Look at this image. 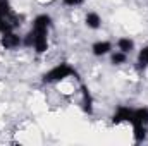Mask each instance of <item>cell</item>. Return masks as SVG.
I'll return each instance as SVG.
<instances>
[{"mask_svg": "<svg viewBox=\"0 0 148 146\" xmlns=\"http://www.w3.org/2000/svg\"><path fill=\"white\" fill-rule=\"evenodd\" d=\"M74 74V69L73 67H69L67 64H60V65H57V67H53L50 72L45 74V81L47 83H52V81H60V79H64V77H67V76H71Z\"/></svg>", "mask_w": 148, "mask_h": 146, "instance_id": "6da1fadb", "label": "cell"}, {"mask_svg": "<svg viewBox=\"0 0 148 146\" xmlns=\"http://www.w3.org/2000/svg\"><path fill=\"white\" fill-rule=\"evenodd\" d=\"M35 48H36L38 53H43L48 46V41H47V29L43 28H35Z\"/></svg>", "mask_w": 148, "mask_h": 146, "instance_id": "7a4b0ae2", "label": "cell"}, {"mask_svg": "<svg viewBox=\"0 0 148 146\" xmlns=\"http://www.w3.org/2000/svg\"><path fill=\"white\" fill-rule=\"evenodd\" d=\"M131 124L133 126H147L148 124V110L147 108L134 110L133 117H131Z\"/></svg>", "mask_w": 148, "mask_h": 146, "instance_id": "3957f363", "label": "cell"}, {"mask_svg": "<svg viewBox=\"0 0 148 146\" xmlns=\"http://www.w3.org/2000/svg\"><path fill=\"white\" fill-rule=\"evenodd\" d=\"M133 112H134V110H129V108H124V107H122V108L117 110V113L114 115L112 122H114V124H121V122H131Z\"/></svg>", "mask_w": 148, "mask_h": 146, "instance_id": "277c9868", "label": "cell"}, {"mask_svg": "<svg viewBox=\"0 0 148 146\" xmlns=\"http://www.w3.org/2000/svg\"><path fill=\"white\" fill-rule=\"evenodd\" d=\"M19 43H21L19 36H16L12 31H10V33H3V36H2V46H5V48H14V46H17Z\"/></svg>", "mask_w": 148, "mask_h": 146, "instance_id": "5b68a950", "label": "cell"}, {"mask_svg": "<svg viewBox=\"0 0 148 146\" xmlns=\"http://www.w3.org/2000/svg\"><path fill=\"white\" fill-rule=\"evenodd\" d=\"M110 48L112 46H110L109 41H98V43L93 45V53H95V55H105Z\"/></svg>", "mask_w": 148, "mask_h": 146, "instance_id": "8992f818", "label": "cell"}, {"mask_svg": "<svg viewBox=\"0 0 148 146\" xmlns=\"http://www.w3.org/2000/svg\"><path fill=\"white\" fill-rule=\"evenodd\" d=\"M86 24H88V28L97 29V28L100 26V17H98V14H95V12L88 14V16H86Z\"/></svg>", "mask_w": 148, "mask_h": 146, "instance_id": "52a82bcc", "label": "cell"}, {"mask_svg": "<svg viewBox=\"0 0 148 146\" xmlns=\"http://www.w3.org/2000/svg\"><path fill=\"white\" fill-rule=\"evenodd\" d=\"M119 48H121V52L127 53V52L133 50V41H131L129 38H121V40H119Z\"/></svg>", "mask_w": 148, "mask_h": 146, "instance_id": "ba28073f", "label": "cell"}, {"mask_svg": "<svg viewBox=\"0 0 148 146\" xmlns=\"http://www.w3.org/2000/svg\"><path fill=\"white\" fill-rule=\"evenodd\" d=\"M50 26V17L48 16H38L36 19H35V28H43V29H47Z\"/></svg>", "mask_w": 148, "mask_h": 146, "instance_id": "9c48e42d", "label": "cell"}, {"mask_svg": "<svg viewBox=\"0 0 148 146\" xmlns=\"http://www.w3.org/2000/svg\"><path fill=\"white\" fill-rule=\"evenodd\" d=\"M83 95H84V102H83V108L84 112H88V113H91L93 108H91V96H90V93H88V89L86 88H83Z\"/></svg>", "mask_w": 148, "mask_h": 146, "instance_id": "30bf717a", "label": "cell"}, {"mask_svg": "<svg viewBox=\"0 0 148 146\" xmlns=\"http://www.w3.org/2000/svg\"><path fill=\"white\" fill-rule=\"evenodd\" d=\"M138 60H140V65H141V67L148 65V46H147V48H143V50L140 52V57H138Z\"/></svg>", "mask_w": 148, "mask_h": 146, "instance_id": "8fae6325", "label": "cell"}, {"mask_svg": "<svg viewBox=\"0 0 148 146\" xmlns=\"http://www.w3.org/2000/svg\"><path fill=\"white\" fill-rule=\"evenodd\" d=\"M10 14V5L7 0H0V16H7Z\"/></svg>", "mask_w": 148, "mask_h": 146, "instance_id": "7c38bea8", "label": "cell"}, {"mask_svg": "<svg viewBox=\"0 0 148 146\" xmlns=\"http://www.w3.org/2000/svg\"><path fill=\"white\" fill-rule=\"evenodd\" d=\"M124 60H126L124 52H121V53H114V55H112V62H114V64H122Z\"/></svg>", "mask_w": 148, "mask_h": 146, "instance_id": "4fadbf2b", "label": "cell"}, {"mask_svg": "<svg viewBox=\"0 0 148 146\" xmlns=\"http://www.w3.org/2000/svg\"><path fill=\"white\" fill-rule=\"evenodd\" d=\"M24 45H26V46H33V45H35V31H31L29 35H26Z\"/></svg>", "mask_w": 148, "mask_h": 146, "instance_id": "5bb4252c", "label": "cell"}, {"mask_svg": "<svg viewBox=\"0 0 148 146\" xmlns=\"http://www.w3.org/2000/svg\"><path fill=\"white\" fill-rule=\"evenodd\" d=\"M64 2H66L67 5H76V3H81L83 0H64Z\"/></svg>", "mask_w": 148, "mask_h": 146, "instance_id": "9a60e30c", "label": "cell"}]
</instances>
